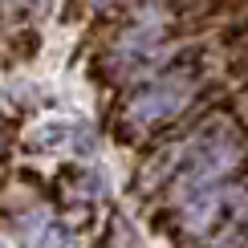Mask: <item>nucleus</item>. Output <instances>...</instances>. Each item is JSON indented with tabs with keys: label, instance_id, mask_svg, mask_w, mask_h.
I'll use <instances>...</instances> for the list:
<instances>
[{
	"label": "nucleus",
	"instance_id": "5",
	"mask_svg": "<svg viewBox=\"0 0 248 248\" xmlns=\"http://www.w3.org/2000/svg\"><path fill=\"white\" fill-rule=\"evenodd\" d=\"M240 94H244V98H248V78H244V81H240Z\"/></svg>",
	"mask_w": 248,
	"mask_h": 248
},
{
	"label": "nucleus",
	"instance_id": "4",
	"mask_svg": "<svg viewBox=\"0 0 248 248\" xmlns=\"http://www.w3.org/2000/svg\"><path fill=\"white\" fill-rule=\"evenodd\" d=\"M4 8H13V13H45L53 0H0Z\"/></svg>",
	"mask_w": 248,
	"mask_h": 248
},
{
	"label": "nucleus",
	"instance_id": "3",
	"mask_svg": "<svg viewBox=\"0 0 248 248\" xmlns=\"http://www.w3.org/2000/svg\"><path fill=\"white\" fill-rule=\"evenodd\" d=\"M224 74H228L232 81H244V78H248V41H244V45H236L232 53H228V65H224Z\"/></svg>",
	"mask_w": 248,
	"mask_h": 248
},
{
	"label": "nucleus",
	"instance_id": "2",
	"mask_svg": "<svg viewBox=\"0 0 248 248\" xmlns=\"http://www.w3.org/2000/svg\"><path fill=\"white\" fill-rule=\"evenodd\" d=\"M208 37H212L220 49H228V53H232L236 45H244V41H248V8H240L236 16H228L220 29H212Z\"/></svg>",
	"mask_w": 248,
	"mask_h": 248
},
{
	"label": "nucleus",
	"instance_id": "1",
	"mask_svg": "<svg viewBox=\"0 0 248 248\" xmlns=\"http://www.w3.org/2000/svg\"><path fill=\"white\" fill-rule=\"evenodd\" d=\"M195 90H200V61L179 53L175 65H167L163 74H155L147 81H139V90L130 94L122 118H126L130 130H155L163 122L179 118L191 106Z\"/></svg>",
	"mask_w": 248,
	"mask_h": 248
},
{
	"label": "nucleus",
	"instance_id": "6",
	"mask_svg": "<svg viewBox=\"0 0 248 248\" xmlns=\"http://www.w3.org/2000/svg\"><path fill=\"white\" fill-rule=\"evenodd\" d=\"M0 147H4V139H0Z\"/></svg>",
	"mask_w": 248,
	"mask_h": 248
}]
</instances>
